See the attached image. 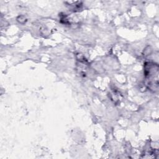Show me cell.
<instances>
[{
  "mask_svg": "<svg viewBox=\"0 0 159 159\" xmlns=\"http://www.w3.org/2000/svg\"><path fill=\"white\" fill-rule=\"evenodd\" d=\"M144 73L148 88L154 92L157 91L158 88V65L152 62L145 63Z\"/></svg>",
  "mask_w": 159,
  "mask_h": 159,
  "instance_id": "6da1fadb",
  "label": "cell"
}]
</instances>
